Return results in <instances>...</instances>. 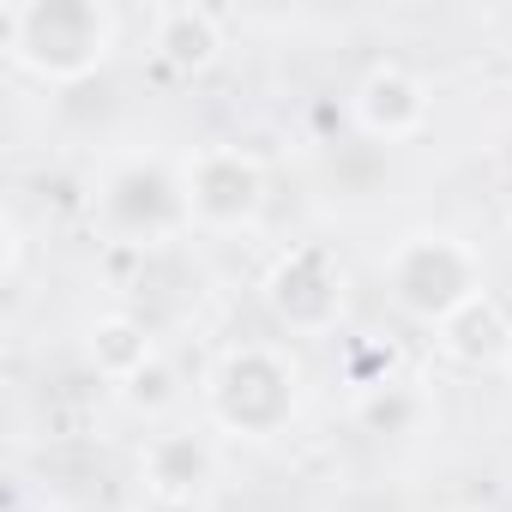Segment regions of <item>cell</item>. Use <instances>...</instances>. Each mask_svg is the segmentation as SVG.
<instances>
[{"mask_svg": "<svg viewBox=\"0 0 512 512\" xmlns=\"http://www.w3.org/2000/svg\"><path fill=\"white\" fill-rule=\"evenodd\" d=\"M422 392L410 386V380H380V386H368V392H356V422L368 428V434H416V422H422Z\"/></svg>", "mask_w": 512, "mask_h": 512, "instance_id": "12", "label": "cell"}, {"mask_svg": "<svg viewBox=\"0 0 512 512\" xmlns=\"http://www.w3.org/2000/svg\"><path fill=\"white\" fill-rule=\"evenodd\" d=\"M151 512H193V506H151Z\"/></svg>", "mask_w": 512, "mask_h": 512, "instance_id": "15", "label": "cell"}, {"mask_svg": "<svg viewBox=\"0 0 512 512\" xmlns=\"http://www.w3.org/2000/svg\"><path fill=\"white\" fill-rule=\"evenodd\" d=\"M121 398H127L133 410H145V416L169 410V404L181 398V392H175V368H169V362H151L139 380H127V386H121Z\"/></svg>", "mask_w": 512, "mask_h": 512, "instance_id": "13", "label": "cell"}, {"mask_svg": "<svg viewBox=\"0 0 512 512\" xmlns=\"http://www.w3.org/2000/svg\"><path fill=\"white\" fill-rule=\"evenodd\" d=\"M19 266H25V229L19 217H7V278H19Z\"/></svg>", "mask_w": 512, "mask_h": 512, "instance_id": "14", "label": "cell"}, {"mask_svg": "<svg viewBox=\"0 0 512 512\" xmlns=\"http://www.w3.org/2000/svg\"><path fill=\"white\" fill-rule=\"evenodd\" d=\"M121 13L109 0H0V49L43 85H85L109 67Z\"/></svg>", "mask_w": 512, "mask_h": 512, "instance_id": "1", "label": "cell"}, {"mask_svg": "<svg viewBox=\"0 0 512 512\" xmlns=\"http://www.w3.org/2000/svg\"><path fill=\"white\" fill-rule=\"evenodd\" d=\"M85 356H91L97 380H109V386H127V380H139L151 362H163L151 326L133 320V314H121V308H115V314H97V320L85 326Z\"/></svg>", "mask_w": 512, "mask_h": 512, "instance_id": "11", "label": "cell"}, {"mask_svg": "<svg viewBox=\"0 0 512 512\" xmlns=\"http://www.w3.org/2000/svg\"><path fill=\"white\" fill-rule=\"evenodd\" d=\"M428 109H434V103H428V85H422L410 67H398V61L368 67L362 85H356V97H350L356 127H362L368 139H380V145L416 139V133L428 127Z\"/></svg>", "mask_w": 512, "mask_h": 512, "instance_id": "7", "label": "cell"}, {"mask_svg": "<svg viewBox=\"0 0 512 512\" xmlns=\"http://www.w3.org/2000/svg\"><path fill=\"white\" fill-rule=\"evenodd\" d=\"M187 217L205 235H241L266 211V163L247 145H199L181 157Z\"/></svg>", "mask_w": 512, "mask_h": 512, "instance_id": "6", "label": "cell"}, {"mask_svg": "<svg viewBox=\"0 0 512 512\" xmlns=\"http://www.w3.org/2000/svg\"><path fill=\"white\" fill-rule=\"evenodd\" d=\"M139 482H145L151 506H199V494L217 482V452L205 434L163 428L139 452Z\"/></svg>", "mask_w": 512, "mask_h": 512, "instance_id": "8", "label": "cell"}, {"mask_svg": "<svg viewBox=\"0 0 512 512\" xmlns=\"http://www.w3.org/2000/svg\"><path fill=\"white\" fill-rule=\"evenodd\" d=\"M506 374H512V362H506Z\"/></svg>", "mask_w": 512, "mask_h": 512, "instance_id": "16", "label": "cell"}, {"mask_svg": "<svg viewBox=\"0 0 512 512\" xmlns=\"http://www.w3.org/2000/svg\"><path fill=\"white\" fill-rule=\"evenodd\" d=\"M380 284H386V302L404 320L434 326V332L488 290L482 284V253L464 235H452V229H416V235H404L380 260Z\"/></svg>", "mask_w": 512, "mask_h": 512, "instance_id": "3", "label": "cell"}, {"mask_svg": "<svg viewBox=\"0 0 512 512\" xmlns=\"http://www.w3.org/2000/svg\"><path fill=\"white\" fill-rule=\"evenodd\" d=\"M260 296H266V308L284 332L326 338V332H338V320L350 308V272L326 241H290L272 260Z\"/></svg>", "mask_w": 512, "mask_h": 512, "instance_id": "5", "label": "cell"}, {"mask_svg": "<svg viewBox=\"0 0 512 512\" xmlns=\"http://www.w3.org/2000/svg\"><path fill=\"white\" fill-rule=\"evenodd\" d=\"M440 350L464 368H506L512 362V308L482 290L470 308H458L440 326Z\"/></svg>", "mask_w": 512, "mask_h": 512, "instance_id": "10", "label": "cell"}, {"mask_svg": "<svg viewBox=\"0 0 512 512\" xmlns=\"http://www.w3.org/2000/svg\"><path fill=\"white\" fill-rule=\"evenodd\" d=\"M302 404V362L284 344H235L217 356V368L205 374V416L211 428L235 434V440H272L296 422Z\"/></svg>", "mask_w": 512, "mask_h": 512, "instance_id": "2", "label": "cell"}, {"mask_svg": "<svg viewBox=\"0 0 512 512\" xmlns=\"http://www.w3.org/2000/svg\"><path fill=\"white\" fill-rule=\"evenodd\" d=\"M223 55V19L211 7H157L151 13V61L175 79H193L217 67Z\"/></svg>", "mask_w": 512, "mask_h": 512, "instance_id": "9", "label": "cell"}, {"mask_svg": "<svg viewBox=\"0 0 512 512\" xmlns=\"http://www.w3.org/2000/svg\"><path fill=\"white\" fill-rule=\"evenodd\" d=\"M91 217H97V229H103L109 247H127V253L169 247L175 235L193 229L187 187H181V163H163V157L115 163L97 181V193H91Z\"/></svg>", "mask_w": 512, "mask_h": 512, "instance_id": "4", "label": "cell"}, {"mask_svg": "<svg viewBox=\"0 0 512 512\" xmlns=\"http://www.w3.org/2000/svg\"><path fill=\"white\" fill-rule=\"evenodd\" d=\"M506 55H512V49H506Z\"/></svg>", "mask_w": 512, "mask_h": 512, "instance_id": "17", "label": "cell"}]
</instances>
